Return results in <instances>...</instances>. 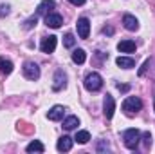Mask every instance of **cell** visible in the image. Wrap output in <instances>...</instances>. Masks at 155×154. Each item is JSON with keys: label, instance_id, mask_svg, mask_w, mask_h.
Wrapping results in <instances>:
<instances>
[{"label": "cell", "instance_id": "6da1fadb", "mask_svg": "<svg viewBox=\"0 0 155 154\" xmlns=\"http://www.w3.org/2000/svg\"><path fill=\"white\" fill-rule=\"evenodd\" d=\"M123 142L130 151H135L139 147V142H141V132L137 129H128L123 132Z\"/></svg>", "mask_w": 155, "mask_h": 154}, {"label": "cell", "instance_id": "7a4b0ae2", "mask_svg": "<svg viewBox=\"0 0 155 154\" xmlns=\"http://www.w3.org/2000/svg\"><path fill=\"white\" fill-rule=\"evenodd\" d=\"M141 109H143V102H141V98H137V96H128V98L123 102V111L128 116L139 113Z\"/></svg>", "mask_w": 155, "mask_h": 154}, {"label": "cell", "instance_id": "3957f363", "mask_svg": "<svg viewBox=\"0 0 155 154\" xmlns=\"http://www.w3.org/2000/svg\"><path fill=\"white\" fill-rule=\"evenodd\" d=\"M103 87V78L99 73H90V75H87L85 78V89L87 91H90V93H96V91H99Z\"/></svg>", "mask_w": 155, "mask_h": 154}, {"label": "cell", "instance_id": "277c9868", "mask_svg": "<svg viewBox=\"0 0 155 154\" xmlns=\"http://www.w3.org/2000/svg\"><path fill=\"white\" fill-rule=\"evenodd\" d=\"M22 71H24V76L27 78V80H38L40 78V67L38 64H35V62H25L24 64V67H22Z\"/></svg>", "mask_w": 155, "mask_h": 154}, {"label": "cell", "instance_id": "5b68a950", "mask_svg": "<svg viewBox=\"0 0 155 154\" xmlns=\"http://www.w3.org/2000/svg\"><path fill=\"white\" fill-rule=\"evenodd\" d=\"M65 87H67V75H65L61 69H58V71L54 73L52 89H54V91H61V89H65Z\"/></svg>", "mask_w": 155, "mask_h": 154}, {"label": "cell", "instance_id": "8992f818", "mask_svg": "<svg viewBox=\"0 0 155 154\" xmlns=\"http://www.w3.org/2000/svg\"><path fill=\"white\" fill-rule=\"evenodd\" d=\"M56 45H58V38L54 37V35H51V37H45V38L41 40V44H40V49L43 51V53H54V49H56Z\"/></svg>", "mask_w": 155, "mask_h": 154}, {"label": "cell", "instance_id": "52a82bcc", "mask_svg": "<svg viewBox=\"0 0 155 154\" xmlns=\"http://www.w3.org/2000/svg\"><path fill=\"white\" fill-rule=\"evenodd\" d=\"M114 111H116L114 96H112V94H107V96H105V102H103V113H105V116H107V120H112Z\"/></svg>", "mask_w": 155, "mask_h": 154}, {"label": "cell", "instance_id": "ba28073f", "mask_svg": "<svg viewBox=\"0 0 155 154\" xmlns=\"http://www.w3.org/2000/svg\"><path fill=\"white\" fill-rule=\"evenodd\" d=\"M45 24H47L49 27H52V29H58V27H61L63 18H61V15H58V13L51 11V13H47V15H45Z\"/></svg>", "mask_w": 155, "mask_h": 154}, {"label": "cell", "instance_id": "9c48e42d", "mask_svg": "<svg viewBox=\"0 0 155 154\" xmlns=\"http://www.w3.org/2000/svg\"><path fill=\"white\" fill-rule=\"evenodd\" d=\"M76 27H78L79 38H88V33H90V22H88V18H79Z\"/></svg>", "mask_w": 155, "mask_h": 154}, {"label": "cell", "instance_id": "30bf717a", "mask_svg": "<svg viewBox=\"0 0 155 154\" xmlns=\"http://www.w3.org/2000/svg\"><path fill=\"white\" fill-rule=\"evenodd\" d=\"M72 143H74V140L71 138V136H61L60 140H58V151L60 152H69L71 149H72Z\"/></svg>", "mask_w": 155, "mask_h": 154}, {"label": "cell", "instance_id": "8fae6325", "mask_svg": "<svg viewBox=\"0 0 155 154\" xmlns=\"http://www.w3.org/2000/svg\"><path fill=\"white\" fill-rule=\"evenodd\" d=\"M54 7H56V2H54V0H41V2H40V5H38V11H36V16L51 13Z\"/></svg>", "mask_w": 155, "mask_h": 154}, {"label": "cell", "instance_id": "7c38bea8", "mask_svg": "<svg viewBox=\"0 0 155 154\" xmlns=\"http://www.w3.org/2000/svg\"><path fill=\"white\" fill-rule=\"evenodd\" d=\"M63 114H65V107H63V105H54V107L47 113V118L52 120V121H60V120L63 118Z\"/></svg>", "mask_w": 155, "mask_h": 154}, {"label": "cell", "instance_id": "4fadbf2b", "mask_svg": "<svg viewBox=\"0 0 155 154\" xmlns=\"http://www.w3.org/2000/svg\"><path fill=\"white\" fill-rule=\"evenodd\" d=\"M123 24H124V27L128 31H137L139 29V20L135 16H132V15H124L123 16Z\"/></svg>", "mask_w": 155, "mask_h": 154}, {"label": "cell", "instance_id": "5bb4252c", "mask_svg": "<svg viewBox=\"0 0 155 154\" xmlns=\"http://www.w3.org/2000/svg\"><path fill=\"white\" fill-rule=\"evenodd\" d=\"M13 69H15V65H13V62L11 60H7V58H4V56H0V75H11L13 73Z\"/></svg>", "mask_w": 155, "mask_h": 154}, {"label": "cell", "instance_id": "9a60e30c", "mask_svg": "<svg viewBox=\"0 0 155 154\" xmlns=\"http://www.w3.org/2000/svg\"><path fill=\"white\" fill-rule=\"evenodd\" d=\"M117 49L121 53H134L135 51V42L134 40H121L117 44Z\"/></svg>", "mask_w": 155, "mask_h": 154}, {"label": "cell", "instance_id": "2e32d148", "mask_svg": "<svg viewBox=\"0 0 155 154\" xmlns=\"http://www.w3.org/2000/svg\"><path fill=\"white\" fill-rule=\"evenodd\" d=\"M116 64L119 67H123V69H132V67L135 65V60L130 58V56H119L116 60Z\"/></svg>", "mask_w": 155, "mask_h": 154}, {"label": "cell", "instance_id": "e0dca14e", "mask_svg": "<svg viewBox=\"0 0 155 154\" xmlns=\"http://www.w3.org/2000/svg\"><path fill=\"white\" fill-rule=\"evenodd\" d=\"M25 151H27V152H43V151H45V147H43V143H41V142L35 140V142H31V143L25 147Z\"/></svg>", "mask_w": 155, "mask_h": 154}, {"label": "cell", "instance_id": "ac0fdd59", "mask_svg": "<svg viewBox=\"0 0 155 154\" xmlns=\"http://www.w3.org/2000/svg\"><path fill=\"white\" fill-rule=\"evenodd\" d=\"M85 60H87V53H85L83 49H74V53H72V62H74V64H85Z\"/></svg>", "mask_w": 155, "mask_h": 154}, {"label": "cell", "instance_id": "d6986e66", "mask_svg": "<svg viewBox=\"0 0 155 154\" xmlns=\"http://www.w3.org/2000/svg\"><path fill=\"white\" fill-rule=\"evenodd\" d=\"M78 125H79V120H78V116H69V118H65V121H63V127H65L67 131H72V129H76Z\"/></svg>", "mask_w": 155, "mask_h": 154}, {"label": "cell", "instance_id": "ffe728a7", "mask_svg": "<svg viewBox=\"0 0 155 154\" xmlns=\"http://www.w3.org/2000/svg\"><path fill=\"white\" fill-rule=\"evenodd\" d=\"M76 140L78 143H81V145H85V143H88V140H90V134H88V131H78L76 134Z\"/></svg>", "mask_w": 155, "mask_h": 154}, {"label": "cell", "instance_id": "44dd1931", "mask_svg": "<svg viewBox=\"0 0 155 154\" xmlns=\"http://www.w3.org/2000/svg\"><path fill=\"white\" fill-rule=\"evenodd\" d=\"M74 44H76V38H74L72 33H67V35L63 37V45H65V47H74Z\"/></svg>", "mask_w": 155, "mask_h": 154}, {"label": "cell", "instance_id": "7402d4cb", "mask_svg": "<svg viewBox=\"0 0 155 154\" xmlns=\"http://www.w3.org/2000/svg\"><path fill=\"white\" fill-rule=\"evenodd\" d=\"M36 22H38V16L35 15V16H31V18H27L25 22H24V29H31V27H35L36 26Z\"/></svg>", "mask_w": 155, "mask_h": 154}, {"label": "cell", "instance_id": "603a6c76", "mask_svg": "<svg viewBox=\"0 0 155 154\" xmlns=\"http://www.w3.org/2000/svg\"><path fill=\"white\" fill-rule=\"evenodd\" d=\"M141 140H143V143H144V147H146V149H150V147H152V134H150V132L141 134Z\"/></svg>", "mask_w": 155, "mask_h": 154}, {"label": "cell", "instance_id": "cb8c5ba5", "mask_svg": "<svg viewBox=\"0 0 155 154\" xmlns=\"http://www.w3.org/2000/svg\"><path fill=\"white\" fill-rule=\"evenodd\" d=\"M150 64H152V60H146V62L143 64V67L139 69V76H144V73L148 71V67H150Z\"/></svg>", "mask_w": 155, "mask_h": 154}, {"label": "cell", "instance_id": "d4e9b609", "mask_svg": "<svg viewBox=\"0 0 155 154\" xmlns=\"http://www.w3.org/2000/svg\"><path fill=\"white\" fill-rule=\"evenodd\" d=\"M5 15H9V5L5 4V5H0V16H5Z\"/></svg>", "mask_w": 155, "mask_h": 154}, {"label": "cell", "instance_id": "484cf974", "mask_svg": "<svg viewBox=\"0 0 155 154\" xmlns=\"http://www.w3.org/2000/svg\"><path fill=\"white\" fill-rule=\"evenodd\" d=\"M108 149H110V147H108V143H107V145H105V143H103V142H101V143H99V145H97V151H99V152H101V151H108Z\"/></svg>", "mask_w": 155, "mask_h": 154}, {"label": "cell", "instance_id": "4316f807", "mask_svg": "<svg viewBox=\"0 0 155 154\" xmlns=\"http://www.w3.org/2000/svg\"><path fill=\"white\" fill-rule=\"evenodd\" d=\"M69 2H71L72 5H83V4H85L87 0H69Z\"/></svg>", "mask_w": 155, "mask_h": 154}, {"label": "cell", "instance_id": "83f0119b", "mask_svg": "<svg viewBox=\"0 0 155 154\" xmlns=\"http://www.w3.org/2000/svg\"><path fill=\"white\" fill-rule=\"evenodd\" d=\"M119 91H128V85H117Z\"/></svg>", "mask_w": 155, "mask_h": 154}, {"label": "cell", "instance_id": "f1b7e54d", "mask_svg": "<svg viewBox=\"0 0 155 154\" xmlns=\"http://www.w3.org/2000/svg\"><path fill=\"white\" fill-rule=\"evenodd\" d=\"M153 109H155V98H153Z\"/></svg>", "mask_w": 155, "mask_h": 154}]
</instances>
